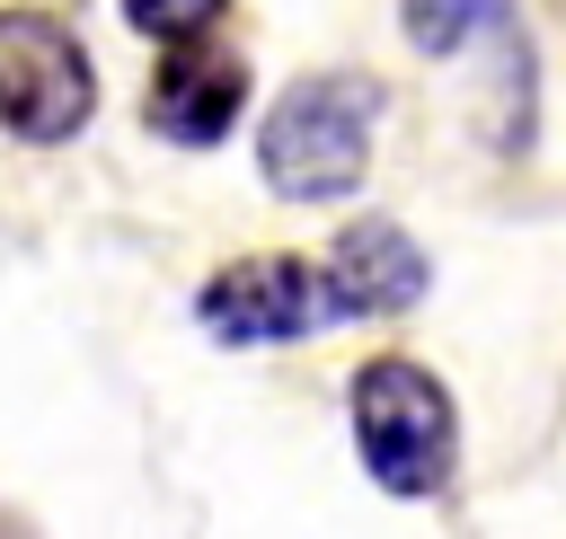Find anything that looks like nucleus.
<instances>
[{"label": "nucleus", "instance_id": "obj_7", "mask_svg": "<svg viewBox=\"0 0 566 539\" xmlns=\"http://www.w3.org/2000/svg\"><path fill=\"white\" fill-rule=\"evenodd\" d=\"M486 27H513L504 18V0H407V44L416 53H460L469 35H486Z\"/></svg>", "mask_w": 566, "mask_h": 539}, {"label": "nucleus", "instance_id": "obj_6", "mask_svg": "<svg viewBox=\"0 0 566 539\" xmlns=\"http://www.w3.org/2000/svg\"><path fill=\"white\" fill-rule=\"evenodd\" d=\"M318 292H327V318H398L424 300V247L398 221H354L327 247Z\"/></svg>", "mask_w": 566, "mask_h": 539}, {"label": "nucleus", "instance_id": "obj_4", "mask_svg": "<svg viewBox=\"0 0 566 539\" xmlns=\"http://www.w3.org/2000/svg\"><path fill=\"white\" fill-rule=\"evenodd\" d=\"M195 318L221 345H292L327 327V292H318V265L301 256H239L195 292Z\"/></svg>", "mask_w": 566, "mask_h": 539}, {"label": "nucleus", "instance_id": "obj_2", "mask_svg": "<svg viewBox=\"0 0 566 539\" xmlns=\"http://www.w3.org/2000/svg\"><path fill=\"white\" fill-rule=\"evenodd\" d=\"M354 451L363 468L389 486V495H442L451 486V459H460V406L451 389L407 362V353H380L354 371Z\"/></svg>", "mask_w": 566, "mask_h": 539}, {"label": "nucleus", "instance_id": "obj_1", "mask_svg": "<svg viewBox=\"0 0 566 539\" xmlns=\"http://www.w3.org/2000/svg\"><path fill=\"white\" fill-rule=\"evenodd\" d=\"M380 88L363 71H310L292 80L256 124V168L283 203H345L371 168Z\"/></svg>", "mask_w": 566, "mask_h": 539}, {"label": "nucleus", "instance_id": "obj_9", "mask_svg": "<svg viewBox=\"0 0 566 539\" xmlns=\"http://www.w3.org/2000/svg\"><path fill=\"white\" fill-rule=\"evenodd\" d=\"M0 539H27V530H18V521H9V512H0Z\"/></svg>", "mask_w": 566, "mask_h": 539}, {"label": "nucleus", "instance_id": "obj_8", "mask_svg": "<svg viewBox=\"0 0 566 539\" xmlns=\"http://www.w3.org/2000/svg\"><path fill=\"white\" fill-rule=\"evenodd\" d=\"M221 9H230V0H124V18H133L142 35H159V44H186V35H203Z\"/></svg>", "mask_w": 566, "mask_h": 539}, {"label": "nucleus", "instance_id": "obj_3", "mask_svg": "<svg viewBox=\"0 0 566 539\" xmlns=\"http://www.w3.org/2000/svg\"><path fill=\"white\" fill-rule=\"evenodd\" d=\"M97 115V71L80 35L44 9H0V124L18 141H71Z\"/></svg>", "mask_w": 566, "mask_h": 539}, {"label": "nucleus", "instance_id": "obj_5", "mask_svg": "<svg viewBox=\"0 0 566 539\" xmlns=\"http://www.w3.org/2000/svg\"><path fill=\"white\" fill-rule=\"evenodd\" d=\"M142 115H150V133H168L177 150H212V141H230V124L248 115V62L221 53V44H203V35H186V44L159 53Z\"/></svg>", "mask_w": 566, "mask_h": 539}]
</instances>
